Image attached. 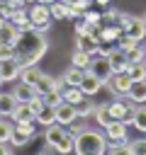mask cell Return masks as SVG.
<instances>
[{"mask_svg":"<svg viewBox=\"0 0 146 155\" xmlns=\"http://www.w3.org/2000/svg\"><path fill=\"white\" fill-rule=\"evenodd\" d=\"M49 51V39L39 31V29H27L19 31L17 41H15V58L22 65H36L44 53Z\"/></svg>","mask_w":146,"mask_h":155,"instance_id":"1","label":"cell"},{"mask_svg":"<svg viewBox=\"0 0 146 155\" xmlns=\"http://www.w3.org/2000/svg\"><path fill=\"white\" fill-rule=\"evenodd\" d=\"M80 155H102L107 153V136L97 133L95 128H85L80 133H75V150Z\"/></svg>","mask_w":146,"mask_h":155,"instance_id":"2","label":"cell"},{"mask_svg":"<svg viewBox=\"0 0 146 155\" xmlns=\"http://www.w3.org/2000/svg\"><path fill=\"white\" fill-rule=\"evenodd\" d=\"M44 140L51 143V145H56L58 153H73L75 150V136L68 131V126H63L58 121L44 126Z\"/></svg>","mask_w":146,"mask_h":155,"instance_id":"3","label":"cell"},{"mask_svg":"<svg viewBox=\"0 0 146 155\" xmlns=\"http://www.w3.org/2000/svg\"><path fill=\"white\" fill-rule=\"evenodd\" d=\"M29 19H32V24H34V29H39L41 34H46L49 29H51V10H49V5L46 2H32V7H29Z\"/></svg>","mask_w":146,"mask_h":155,"instance_id":"4","label":"cell"},{"mask_svg":"<svg viewBox=\"0 0 146 155\" xmlns=\"http://www.w3.org/2000/svg\"><path fill=\"white\" fill-rule=\"evenodd\" d=\"M102 87H107L114 97H119V94H127L129 92V87H131V75L129 73H114Z\"/></svg>","mask_w":146,"mask_h":155,"instance_id":"5","label":"cell"},{"mask_svg":"<svg viewBox=\"0 0 146 155\" xmlns=\"http://www.w3.org/2000/svg\"><path fill=\"white\" fill-rule=\"evenodd\" d=\"M88 73H92V75H97L102 82H107L112 75H114V70H112V65H109V58L107 56H100V58H92L90 61V65H88Z\"/></svg>","mask_w":146,"mask_h":155,"instance_id":"6","label":"cell"},{"mask_svg":"<svg viewBox=\"0 0 146 155\" xmlns=\"http://www.w3.org/2000/svg\"><path fill=\"white\" fill-rule=\"evenodd\" d=\"M10 22L19 29V31H27V29H34V24H32V19H29V7L24 5V7H17V10H12V15H10Z\"/></svg>","mask_w":146,"mask_h":155,"instance_id":"7","label":"cell"},{"mask_svg":"<svg viewBox=\"0 0 146 155\" xmlns=\"http://www.w3.org/2000/svg\"><path fill=\"white\" fill-rule=\"evenodd\" d=\"M109 65H112V70L114 73H127V68H129V56H127V51H122V48H109Z\"/></svg>","mask_w":146,"mask_h":155,"instance_id":"8","label":"cell"},{"mask_svg":"<svg viewBox=\"0 0 146 155\" xmlns=\"http://www.w3.org/2000/svg\"><path fill=\"white\" fill-rule=\"evenodd\" d=\"M66 87V82H63V78H51V75H41L39 78V82H36V92L44 97L46 92H51V90H63Z\"/></svg>","mask_w":146,"mask_h":155,"instance_id":"9","label":"cell"},{"mask_svg":"<svg viewBox=\"0 0 146 155\" xmlns=\"http://www.w3.org/2000/svg\"><path fill=\"white\" fill-rule=\"evenodd\" d=\"M12 94L17 97V102H24V104H29L39 92H36V85H29V82H17L15 87H12Z\"/></svg>","mask_w":146,"mask_h":155,"instance_id":"10","label":"cell"},{"mask_svg":"<svg viewBox=\"0 0 146 155\" xmlns=\"http://www.w3.org/2000/svg\"><path fill=\"white\" fill-rule=\"evenodd\" d=\"M105 136L107 140H127V124L122 119H112L105 126Z\"/></svg>","mask_w":146,"mask_h":155,"instance_id":"11","label":"cell"},{"mask_svg":"<svg viewBox=\"0 0 146 155\" xmlns=\"http://www.w3.org/2000/svg\"><path fill=\"white\" fill-rule=\"evenodd\" d=\"M19 70H22V63H19L17 58H7V61H0V73H2L5 82L19 80Z\"/></svg>","mask_w":146,"mask_h":155,"instance_id":"12","label":"cell"},{"mask_svg":"<svg viewBox=\"0 0 146 155\" xmlns=\"http://www.w3.org/2000/svg\"><path fill=\"white\" fill-rule=\"evenodd\" d=\"M75 116H78V111H75V104H71V102H61V104L56 107V121H58V124L68 126V124H71Z\"/></svg>","mask_w":146,"mask_h":155,"instance_id":"13","label":"cell"},{"mask_svg":"<svg viewBox=\"0 0 146 155\" xmlns=\"http://www.w3.org/2000/svg\"><path fill=\"white\" fill-rule=\"evenodd\" d=\"M102 85H105V82H102L97 75H92V73H88V70H85V78H83V82H80L83 94H88V97H90V94H97V92L102 90Z\"/></svg>","mask_w":146,"mask_h":155,"instance_id":"14","label":"cell"},{"mask_svg":"<svg viewBox=\"0 0 146 155\" xmlns=\"http://www.w3.org/2000/svg\"><path fill=\"white\" fill-rule=\"evenodd\" d=\"M124 31L129 36H134L136 41H144V36H146V22H144V17H131Z\"/></svg>","mask_w":146,"mask_h":155,"instance_id":"15","label":"cell"},{"mask_svg":"<svg viewBox=\"0 0 146 155\" xmlns=\"http://www.w3.org/2000/svg\"><path fill=\"white\" fill-rule=\"evenodd\" d=\"M127 97L136 104H146V80H131V87H129Z\"/></svg>","mask_w":146,"mask_h":155,"instance_id":"16","label":"cell"},{"mask_svg":"<svg viewBox=\"0 0 146 155\" xmlns=\"http://www.w3.org/2000/svg\"><path fill=\"white\" fill-rule=\"evenodd\" d=\"M10 119H12L15 124H19V121H36V114L32 111V107H29V104L19 102V104L15 107V111L10 114Z\"/></svg>","mask_w":146,"mask_h":155,"instance_id":"17","label":"cell"},{"mask_svg":"<svg viewBox=\"0 0 146 155\" xmlns=\"http://www.w3.org/2000/svg\"><path fill=\"white\" fill-rule=\"evenodd\" d=\"M97 46H100V39H95V36H90V34H78V36H75V48H78V51L92 53Z\"/></svg>","mask_w":146,"mask_h":155,"instance_id":"18","label":"cell"},{"mask_svg":"<svg viewBox=\"0 0 146 155\" xmlns=\"http://www.w3.org/2000/svg\"><path fill=\"white\" fill-rule=\"evenodd\" d=\"M17 104H19V102H17V97H15L12 92H0V114H2V116L10 119V114L15 111Z\"/></svg>","mask_w":146,"mask_h":155,"instance_id":"19","label":"cell"},{"mask_svg":"<svg viewBox=\"0 0 146 155\" xmlns=\"http://www.w3.org/2000/svg\"><path fill=\"white\" fill-rule=\"evenodd\" d=\"M17 36H19V29L7 19V22L0 27V44H15V41H17Z\"/></svg>","mask_w":146,"mask_h":155,"instance_id":"20","label":"cell"},{"mask_svg":"<svg viewBox=\"0 0 146 155\" xmlns=\"http://www.w3.org/2000/svg\"><path fill=\"white\" fill-rule=\"evenodd\" d=\"M41 75H44V73H41L36 65H22V70H19V80H22V82H29V85H36Z\"/></svg>","mask_w":146,"mask_h":155,"instance_id":"21","label":"cell"},{"mask_svg":"<svg viewBox=\"0 0 146 155\" xmlns=\"http://www.w3.org/2000/svg\"><path fill=\"white\" fill-rule=\"evenodd\" d=\"M32 136H34V133H29L27 128H22V126L15 124V131H12V138H10V140H12L15 148H24V145L32 140Z\"/></svg>","mask_w":146,"mask_h":155,"instance_id":"22","label":"cell"},{"mask_svg":"<svg viewBox=\"0 0 146 155\" xmlns=\"http://www.w3.org/2000/svg\"><path fill=\"white\" fill-rule=\"evenodd\" d=\"M83 78H85V70H80V68H75V65H71V68L63 73V82H66V85H75V87H80Z\"/></svg>","mask_w":146,"mask_h":155,"instance_id":"23","label":"cell"},{"mask_svg":"<svg viewBox=\"0 0 146 155\" xmlns=\"http://www.w3.org/2000/svg\"><path fill=\"white\" fill-rule=\"evenodd\" d=\"M122 153H129V155H146V138H136V140H127Z\"/></svg>","mask_w":146,"mask_h":155,"instance_id":"24","label":"cell"},{"mask_svg":"<svg viewBox=\"0 0 146 155\" xmlns=\"http://www.w3.org/2000/svg\"><path fill=\"white\" fill-rule=\"evenodd\" d=\"M95 109H97V104H95V102H92L88 94H85V97H83V99L75 104V111H78V116H85V119H88V116H92V114H95Z\"/></svg>","mask_w":146,"mask_h":155,"instance_id":"25","label":"cell"},{"mask_svg":"<svg viewBox=\"0 0 146 155\" xmlns=\"http://www.w3.org/2000/svg\"><path fill=\"white\" fill-rule=\"evenodd\" d=\"M90 61H92V56L85 53V51H78V48H75L73 56H71V65H75V68H80V70H88Z\"/></svg>","mask_w":146,"mask_h":155,"instance_id":"26","label":"cell"},{"mask_svg":"<svg viewBox=\"0 0 146 155\" xmlns=\"http://www.w3.org/2000/svg\"><path fill=\"white\" fill-rule=\"evenodd\" d=\"M36 124H41V126L56 124V107H49V104H44V109L36 114Z\"/></svg>","mask_w":146,"mask_h":155,"instance_id":"27","label":"cell"},{"mask_svg":"<svg viewBox=\"0 0 146 155\" xmlns=\"http://www.w3.org/2000/svg\"><path fill=\"white\" fill-rule=\"evenodd\" d=\"M83 97H85V94H83V90H80V87H75V85H66V87H63V102L78 104Z\"/></svg>","mask_w":146,"mask_h":155,"instance_id":"28","label":"cell"},{"mask_svg":"<svg viewBox=\"0 0 146 155\" xmlns=\"http://www.w3.org/2000/svg\"><path fill=\"white\" fill-rule=\"evenodd\" d=\"M127 73L131 75V80H146V65H144V61H134V63H129Z\"/></svg>","mask_w":146,"mask_h":155,"instance_id":"29","label":"cell"},{"mask_svg":"<svg viewBox=\"0 0 146 155\" xmlns=\"http://www.w3.org/2000/svg\"><path fill=\"white\" fill-rule=\"evenodd\" d=\"M136 131L146 133V104H136V116H134V124H131Z\"/></svg>","mask_w":146,"mask_h":155,"instance_id":"30","label":"cell"},{"mask_svg":"<svg viewBox=\"0 0 146 155\" xmlns=\"http://www.w3.org/2000/svg\"><path fill=\"white\" fill-rule=\"evenodd\" d=\"M141 41H136L134 36H129L127 31H122L119 34V39H117V48H122V51H131L134 46H139Z\"/></svg>","mask_w":146,"mask_h":155,"instance_id":"31","label":"cell"},{"mask_svg":"<svg viewBox=\"0 0 146 155\" xmlns=\"http://www.w3.org/2000/svg\"><path fill=\"white\" fill-rule=\"evenodd\" d=\"M49 10H51V17H54V19H68V15H66L68 5H66V2L56 0V2H51V5H49Z\"/></svg>","mask_w":146,"mask_h":155,"instance_id":"32","label":"cell"},{"mask_svg":"<svg viewBox=\"0 0 146 155\" xmlns=\"http://www.w3.org/2000/svg\"><path fill=\"white\" fill-rule=\"evenodd\" d=\"M119 34H122V31H119L114 24H107V27L102 29V44H117Z\"/></svg>","mask_w":146,"mask_h":155,"instance_id":"33","label":"cell"},{"mask_svg":"<svg viewBox=\"0 0 146 155\" xmlns=\"http://www.w3.org/2000/svg\"><path fill=\"white\" fill-rule=\"evenodd\" d=\"M12 131H15V121L12 119L7 121V116H2L0 119V140H10L12 138Z\"/></svg>","mask_w":146,"mask_h":155,"instance_id":"34","label":"cell"},{"mask_svg":"<svg viewBox=\"0 0 146 155\" xmlns=\"http://www.w3.org/2000/svg\"><path fill=\"white\" fill-rule=\"evenodd\" d=\"M92 116H95V121H97L102 128H105V126L112 121V116H109V111H107V104H100V107L95 109V114H92Z\"/></svg>","mask_w":146,"mask_h":155,"instance_id":"35","label":"cell"},{"mask_svg":"<svg viewBox=\"0 0 146 155\" xmlns=\"http://www.w3.org/2000/svg\"><path fill=\"white\" fill-rule=\"evenodd\" d=\"M61 102H63V92L61 90H51V92L44 94V104H49V107H58Z\"/></svg>","mask_w":146,"mask_h":155,"instance_id":"36","label":"cell"},{"mask_svg":"<svg viewBox=\"0 0 146 155\" xmlns=\"http://www.w3.org/2000/svg\"><path fill=\"white\" fill-rule=\"evenodd\" d=\"M127 56H129V63H134V61H144V58H146V48L139 44V46H134L131 51H127Z\"/></svg>","mask_w":146,"mask_h":155,"instance_id":"37","label":"cell"},{"mask_svg":"<svg viewBox=\"0 0 146 155\" xmlns=\"http://www.w3.org/2000/svg\"><path fill=\"white\" fill-rule=\"evenodd\" d=\"M88 126H85V116H75L71 124H68V131L75 136V133H80V131H85Z\"/></svg>","mask_w":146,"mask_h":155,"instance_id":"38","label":"cell"},{"mask_svg":"<svg viewBox=\"0 0 146 155\" xmlns=\"http://www.w3.org/2000/svg\"><path fill=\"white\" fill-rule=\"evenodd\" d=\"M129 19H131V15H127V12H119V15L114 17V22H112V24H114L119 31H124V29H127V24H129Z\"/></svg>","mask_w":146,"mask_h":155,"instance_id":"39","label":"cell"},{"mask_svg":"<svg viewBox=\"0 0 146 155\" xmlns=\"http://www.w3.org/2000/svg\"><path fill=\"white\" fill-rule=\"evenodd\" d=\"M15 58V44H0V61Z\"/></svg>","mask_w":146,"mask_h":155,"instance_id":"40","label":"cell"},{"mask_svg":"<svg viewBox=\"0 0 146 155\" xmlns=\"http://www.w3.org/2000/svg\"><path fill=\"white\" fill-rule=\"evenodd\" d=\"M83 19H85V22H90V24H95V22H100V19H102V15H100V12H95V10H85V12H83Z\"/></svg>","mask_w":146,"mask_h":155,"instance_id":"41","label":"cell"},{"mask_svg":"<svg viewBox=\"0 0 146 155\" xmlns=\"http://www.w3.org/2000/svg\"><path fill=\"white\" fill-rule=\"evenodd\" d=\"M29 107H32V111H34V114H39V111L44 109V97H41V94H36V97L29 102Z\"/></svg>","mask_w":146,"mask_h":155,"instance_id":"42","label":"cell"},{"mask_svg":"<svg viewBox=\"0 0 146 155\" xmlns=\"http://www.w3.org/2000/svg\"><path fill=\"white\" fill-rule=\"evenodd\" d=\"M88 24H90V22H85L83 17H78V19H75V34H85V31H88Z\"/></svg>","mask_w":146,"mask_h":155,"instance_id":"43","label":"cell"},{"mask_svg":"<svg viewBox=\"0 0 146 155\" xmlns=\"http://www.w3.org/2000/svg\"><path fill=\"white\" fill-rule=\"evenodd\" d=\"M0 15H5V17L10 19V15H12V7H10V2H7V0H0Z\"/></svg>","mask_w":146,"mask_h":155,"instance_id":"44","label":"cell"},{"mask_svg":"<svg viewBox=\"0 0 146 155\" xmlns=\"http://www.w3.org/2000/svg\"><path fill=\"white\" fill-rule=\"evenodd\" d=\"M90 2L92 0H73V5L80 10V12H85V10H90Z\"/></svg>","mask_w":146,"mask_h":155,"instance_id":"45","label":"cell"},{"mask_svg":"<svg viewBox=\"0 0 146 155\" xmlns=\"http://www.w3.org/2000/svg\"><path fill=\"white\" fill-rule=\"evenodd\" d=\"M7 2H10V7H12V10H17V7H24V5H27V0H7Z\"/></svg>","mask_w":146,"mask_h":155,"instance_id":"46","label":"cell"},{"mask_svg":"<svg viewBox=\"0 0 146 155\" xmlns=\"http://www.w3.org/2000/svg\"><path fill=\"white\" fill-rule=\"evenodd\" d=\"M95 2H97V5H100V7H107V5H109V2H112V0H95Z\"/></svg>","mask_w":146,"mask_h":155,"instance_id":"47","label":"cell"},{"mask_svg":"<svg viewBox=\"0 0 146 155\" xmlns=\"http://www.w3.org/2000/svg\"><path fill=\"white\" fill-rule=\"evenodd\" d=\"M5 22H7V17H5V15H0V27H2Z\"/></svg>","mask_w":146,"mask_h":155,"instance_id":"48","label":"cell"},{"mask_svg":"<svg viewBox=\"0 0 146 155\" xmlns=\"http://www.w3.org/2000/svg\"><path fill=\"white\" fill-rule=\"evenodd\" d=\"M36 2H46V5H51V2H56V0H36Z\"/></svg>","mask_w":146,"mask_h":155,"instance_id":"49","label":"cell"},{"mask_svg":"<svg viewBox=\"0 0 146 155\" xmlns=\"http://www.w3.org/2000/svg\"><path fill=\"white\" fill-rule=\"evenodd\" d=\"M2 82H5V78H2V73H0V85H2Z\"/></svg>","mask_w":146,"mask_h":155,"instance_id":"50","label":"cell"},{"mask_svg":"<svg viewBox=\"0 0 146 155\" xmlns=\"http://www.w3.org/2000/svg\"><path fill=\"white\" fill-rule=\"evenodd\" d=\"M32 2H36V0H27V5H32Z\"/></svg>","mask_w":146,"mask_h":155,"instance_id":"51","label":"cell"},{"mask_svg":"<svg viewBox=\"0 0 146 155\" xmlns=\"http://www.w3.org/2000/svg\"><path fill=\"white\" fill-rule=\"evenodd\" d=\"M61 2H66V5H68V2H73V0H61Z\"/></svg>","mask_w":146,"mask_h":155,"instance_id":"52","label":"cell"},{"mask_svg":"<svg viewBox=\"0 0 146 155\" xmlns=\"http://www.w3.org/2000/svg\"><path fill=\"white\" fill-rule=\"evenodd\" d=\"M144 65H146V58H144Z\"/></svg>","mask_w":146,"mask_h":155,"instance_id":"53","label":"cell"},{"mask_svg":"<svg viewBox=\"0 0 146 155\" xmlns=\"http://www.w3.org/2000/svg\"><path fill=\"white\" fill-rule=\"evenodd\" d=\"M144 22H146V15H144Z\"/></svg>","mask_w":146,"mask_h":155,"instance_id":"54","label":"cell"},{"mask_svg":"<svg viewBox=\"0 0 146 155\" xmlns=\"http://www.w3.org/2000/svg\"><path fill=\"white\" fill-rule=\"evenodd\" d=\"M144 48H146V44H144Z\"/></svg>","mask_w":146,"mask_h":155,"instance_id":"55","label":"cell"},{"mask_svg":"<svg viewBox=\"0 0 146 155\" xmlns=\"http://www.w3.org/2000/svg\"><path fill=\"white\" fill-rule=\"evenodd\" d=\"M0 119H2V114H0Z\"/></svg>","mask_w":146,"mask_h":155,"instance_id":"56","label":"cell"}]
</instances>
